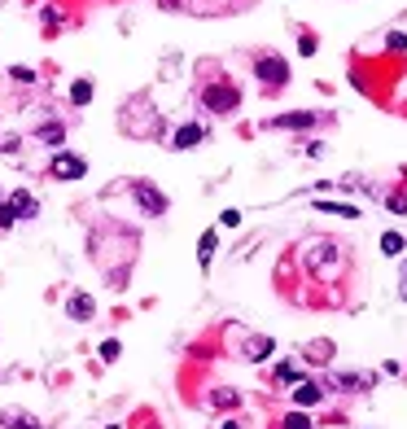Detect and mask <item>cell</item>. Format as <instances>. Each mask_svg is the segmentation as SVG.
Instances as JSON below:
<instances>
[{
    "label": "cell",
    "mask_w": 407,
    "mask_h": 429,
    "mask_svg": "<svg viewBox=\"0 0 407 429\" xmlns=\"http://www.w3.org/2000/svg\"><path fill=\"white\" fill-rule=\"evenodd\" d=\"M14 223H18L14 206H9V201H0V228H14Z\"/></svg>",
    "instance_id": "cell-23"
},
{
    "label": "cell",
    "mask_w": 407,
    "mask_h": 429,
    "mask_svg": "<svg viewBox=\"0 0 407 429\" xmlns=\"http://www.w3.org/2000/svg\"><path fill=\"white\" fill-rule=\"evenodd\" d=\"M399 298L407 302V263H403V289H399Z\"/></svg>",
    "instance_id": "cell-28"
},
{
    "label": "cell",
    "mask_w": 407,
    "mask_h": 429,
    "mask_svg": "<svg viewBox=\"0 0 407 429\" xmlns=\"http://www.w3.org/2000/svg\"><path fill=\"white\" fill-rule=\"evenodd\" d=\"M9 79H14V83H35V70L31 66H14V70H9Z\"/></svg>",
    "instance_id": "cell-22"
},
{
    "label": "cell",
    "mask_w": 407,
    "mask_h": 429,
    "mask_svg": "<svg viewBox=\"0 0 407 429\" xmlns=\"http://www.w3.org/2000/svg\"><path fill=\"white\" fill-rule=\"evenodd\" d=\"M92 101V83L88 79H75L70 83V105H88Z\"/></svg>",
    "instance_id": "cell-16"
},
{
    "label": "cell",
    "mask_w": 407,
    "mask_h": 429,
    "mask_svg": "<svg viewBox=\"0 0 407 429\" xmlns=\"http://www.w3.org/2000/svg\"><path fill=\"white\" fill-rule=\"evenodd\" d=\"M254 75L267 83V88H280V83H289V62L276 53H263L258 62H254Z\"/></svg>",
    "instance_id": "cell-3"
},
{
    "label": "cell",
    "mask_w": 407,
    "mask_h": 429,
    "mask_svg": "<svg viewBox=\"0 0 407 429\" xmlns=\"http://www.w3.org/2000/svg\"><path fill=\"white\" fill-rule=\"evenodd\" d=\"M307 263L311 267H333V263H338V250H333V245H316V254H307Z\"/></svg>",
    "instance_id": "cell-15"
},
{
    "label": "cell",
    "mask_w": 407,
    "mask_h": 429,
    "mask_svg": "<svg viewBox=\"0 0 407 429\" xmlns=\"http://www.w3.org/2000/svg\"><path fill=\"white\" fill-rule=\"evenodd\" d=\"M219 429H241V425H236V421H223V425H219Z\"/></svg>",
    "instance_id": "cell-29"
},
{
    "label": "cell",
    "mask_w": 407,
    "mask_h": 429,
    "mask_svg": "<svg viewBox=\"0 0 407 429\" xmlns=\"http://www.w3.org/2000/svg\"><path fill=\"white\" fill-rule=\"evenodd\" d=\"M320 399H324V390H320L316 381H298V386H294V403H298V408H316Z\"/></svg>",
    "instance_id": "cell-10"
},
{
    "label": "cell",
    "mask_w": 407,
    "mask_h": 429,
    "mask_svg": "<svg viewBox=\"0 0 407 429\" xmlns=\"http://www.w3.org/2000/svg\"><path fill=\"white\" fill-rule=\"evenodd\" d=\"M0 425H5V429H40V421H35L31 412H14V408L0 412Z\"/></svg>",
    "instance_id": "cell-11"
},
{
    "label": "cell",
    "mask_w": 407,
    "mask_h": 429,
    "mask_svg": "<svg viewBox=\"0 0 407 429\" xmlns=\"http://www.w3.org/2000/svg\"><path fill=\"white\" fill-rule=\"evenodd\" d=\"M49 171H53V180H83V175H88V162H83L79 153L57 149L53 162H49Z\"/></svg>",
    "instance_id": "cell-4"
},
{
    "label": "cell",
    "mask_w": 407,
    "mask_h": 429,
    "mask_svg": "<svg viewBox=\"0 0 407 429\" xmlns=\"http://www.w3.org/2000/svg\"><path fill=\"white\" fill-rule=\"evenodd\" d=\"M329 355H333V346H329V342H316V346H311V351H307V360H316V364H324V360H329Z\"/></svg>",
    "instance_id": "cell-21"
},
{
    "label": "cell",
    "mask_w": 407,
    "mask_h": 429,
    "mask_svg": "<svg viewBox=\"0 0 407 429\" xmlns=\"http://www.w3.org/2000/svg\"><path fill=\"white\" fill-rule=\"evenodd\" d=\"M131 201H136V210L149 214V219L166 214V193H162L153 180H136V184H131Z\"/></svg>",
    "instance_id": "cell-1"
},
{
    "label": "cell",
    "mask_w": 407,
    "mask_h": 429,
    "mask_svg": "<svg viewBox=\"0 0 407 429\" xmlns=\"http://www.w3.org/2000/svg\"><path fill=\"white\" fill-rule=\"evenodd\" d=\"M403 250H407V236L403 232H386V236H381V254H386V258H399Z\"/></svg>",
    "instance_id": "cell-14"
},
{
    "label": "cell",
    "mask_w": 407,
    "mask_h": 429,
    "mask_svg": "<svg viewBox=\"0 0 407 429\" xmlns=\"http://www.w3.org/2000/svg\"><path fill=\"white\" fill-rule=\"evenodd\" d=\"M210 403H214V408H236V403H241V395H236V390H214Z\"/></svg>",
    "instance_id": "cell-17"
},
{
    "label": "cell",
    "mask_w": 407,
    "mask_h": 429,
    "mask_svg": "<svg viewBox=\"0 0 407 429\" xmlns=\"http://www.w3.org/2000/svg\"><path fill=\"white\" fill-rule=\"evenodd\" d=\"M272 351H276V342H272V338H250V342H245V360H250V364H263Z\"/></svg>",
    "instance_id": "cell-12"
},
{
    "label": "cell",
    "mask_w": 407,
    "mask_h": 429,
    "mask_svg": "<svg viewBox=\"0 0 407 429\" xmlns=\"http://www.w3.org/2000/svg\"><path fill=\"white\" fill-rule=\"evenodd\" d=\"M92 316H97V302H92V294L75 289V294L66 298V320H75V324H88Z\"/></svg>",
    "instance_id": "cell-5"
},
{
    "label": "cell",
    "mask_w": 407,
    "mask_h": 429,
    "mask_svg": "<svg viewBox=\"0 0 407 429\" xmlns=\"http://www.w3.org/2000/svg\"><path fill=\"white\" fill-rule=\"evenodd\" d=\"M118 351H123V346H118L114 338H110V342H101V360H105V364H114V360H118Z\"/></svg>",
    "instance_id": "cell-24"
},
{
    "label": "cell",
    "mask_w": 407,
    "mask_h": 429,
    "mask_svg": "<svg viewBox=\"0 0 407 429\" xmlns=\"http://www.w3.org/2000/svg\"><path fill=\"white\" fill-rule=\"evenodd\" d=\"M105 429H118V425H105Z\"/></svg>",
    "instance_id": "cell-30"
},
{
    "label": "cell",
    "mask_w": 407,
    "mask_h": 429,
    "mask_svg": "<svg viewBox=\"0 0 407 429\" xmlns=\"http://www.w3.org/2000/svg\"><path fill=\"white\" fill-rule=\"evenodd\" d=\"M219 219H223V228H236V223H241V210H236V206H232V210H223V214H219Z\"/></svg>",
    "instance_id": "cell-27"
},
{
    "label": "cell",
    "mask_w": 407,
    "mask_h": 429,
    "mask_svg": "<svg viewBox=\"0 0 407 429\" xmlns=\"http://www.w3.org/2000/svg\"><path fill=\"white\" fill-rule=\"evenodd\" d=\"M386 49H390V53H403V49H407V35H403V31H394L390 40H386Z\"/></svg>",
    "instance_id": "cell-25"
},
{
    "label": "cell",
    "mask_w": 407,
    "mask_h": 429,
    "mask_svg": "<svg viewBox=\"0 0 407 429\" xmlns=\"http://www.w3.org/2000/svg\"><path fill=\"white\" fill-rule=\"evenodd\" d=\"M201 140H206V132H201V123H184V127H179V132L171 136V149H175V153H184V149H197Z\"/></svg>",
    "instance_id": "cell-6"
},
{
    "label": "cell",
    "mask_w": 407,
    "mask_h": 429,
    "mask_svg": "<svg viewBox=\"0 0 407 429\" xmlns=\"http://www.w3.org/2000/svg\"><path fill=\"white\" fill-rule=\"evenodd\" d=\"M276 381H285V386H298L302 377H298V368H294V364H280V368H276Z\"/></svg>",
    "instance_id": "cell-20"
},
{
    "label": "cell",
    "mask_w": 407,
    "mask_h": 429,
    "mask_svg": "<svg viewBox=\"0 0 407 429\" xmlns=\"http://www.w3.org/2000/svg\"><path fill=\"white\" fill-rule=\"evenodd\" d=\"M316 123V114L311 110H298V114H276L272 118V127H280V132H302V127Z\"/></svg>",
    "instance_id": "cell-8"
},
{
    "label": "cell",
    "mask_w": 407,
    "mask_h": 429,
    "mask_svg": "<svg viewBox=\"0 0 407 429\" xmlns=\"http://www.w3.org/2000/svg\"><path fill=\"white\" fill-rule=\"evenodd\" d=\"M214 250H219V232L206 228V232L197 236V263H201V272H210V263H214Z\"/></svg>",
    "instance_id": "cell-7"
},
{
    "label": "cell",
    "mask_w": 407,
    "mask_h": 429,
    "mask_svg": "<svg viewBox=\"0 0 407 429\" xmlns=\"http://www.w3.org/2000/svg\"><path fill=\"white\" fill-rule=\"evenodd\" d=\"M316 210L320 214H342V219H359V206H351V201H324V197H320Z\"/></svg>",
    "instance_id": "cell-13"
},
{
    "label": "cell",
    "mask_w": 407,
    "mask_h": 429,
    "mask_svg": "<svg viewBox=\"0 0 407 429\" xmlns=\"http://www.w3.org/2000/svg\"><path fill=\"white\" fill-rule=\"evenodd\" d=\"M35 136H40V140H49V145H62V136H66V132H62L57 123H44V127H40Z\"/></svg>",
    "instance_id": "cell-19"
},
{
    "label": "cell",
    "mask_w": 407,
    "mask_h": 429,
    "mask_svg": "<svg viewBox=\"0 0 407 429\" xmlns=\"http://www.w3.org/2000/svg\"><path fill=\"white\" fill-rule=\"evenodd\" d=\"M316 49H320V44H316V35H302V40H298V53H302V57H311Z\"/></svg>",
    "instance_id": "cell-26"
},
{
    "label": "cell",
    "mask_w": 407,
    "mask_h": 429,
    "mask_svg": "<svg viewBox=\"0 0 407 429\" xmlns=\"http://www.w3.org/2000/svg\"><path fill=\"white\" fill-rule=\"evenodd\" d=\"M9 206H14L18 219H35V214H40V201H35V197L27 193V188H18V193L9 197Z\"/></svg>",
    "instance_id": "cell-9"
},
{
    "label": "cell",
    "mask_w": 407,
    "mask_h": 429,
    "mask_svg": "<svg viewBox=\"0 0 407 429\" xmlns=\"http://www.w3.org/2000/svg\"><path fill=\"white\" fill-rule=\"evenodd\" d=\"M201 105L214 110V114H232L236 105H241V92H236L232 83H210V88L201 92Z\"/></svg>",
    "instance_id": "cell-2"
},
{
    "label": "cell",
    "mask_w": 407,
    "mask_h": 429,
    "mask_svg": "<svg viewBox=\"0 0 407 429\" xmlns=\"http://www.w3.org/2000/svg\"><path fill=\"white\" fill-rule=\"evenodd\" d=\"M280 429H311V416H307V412H289V416L280 421Z\"/></svg>",
    "instance_id": "cell-18"
}]
</instances>
